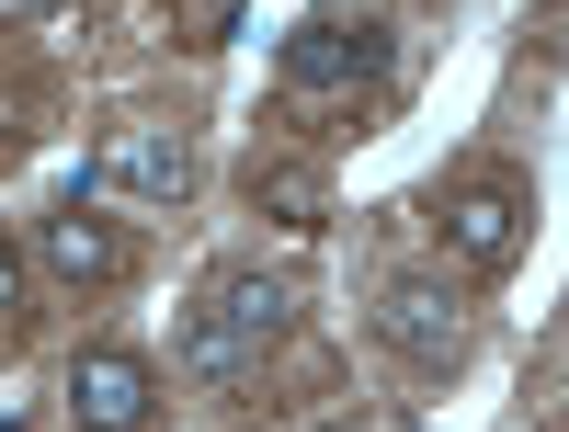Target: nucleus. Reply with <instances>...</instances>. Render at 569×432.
I'll return each instance as SVG.
<instances>
[{
  "instance_id": "3",
  "label": "nucleus",
  "mask_w": 569,
  "mask_h": 432,
  "mask_svg": "<svg viewBox=\"0 0 569 432\" xmlns=\"http://www.w3.org/2000/svg\"><path fill=\"white\" fill-rule=\"evenodd\" d=\"M376 342L410 353V364H456V353H467L456 284H445V273H388V284H376Z\"/></svg>"
},
{
  "instance_id": "2",
  "label": "nucleus",
  "mask_w": 569,
  "mask_h": 432,
  "mask_svg": "<svg viewBox=\"0 0 569 432\" xmlns=\"http://www.w3.org/2000/svg\"><path fill=\"white\" fill-rule=\"evenodd\" d=\"M376 69H388V34L353 23V12H319V23L284 34V91H297V103H342V91H365Z\"/></svg>"
},
{
  "instance_id": "9",
  "label": "nucleus",
  "mask_w": 569,
  "mask_h": 432,
  "mask_svg": "<svg viewBox=\"0 0 569 432\" xmlns=\"http://www.w3.org/2000/svg\"><path fill=\"white\" fill-rule=\"evenodd\" d=\"M12 297H23V262H12V251H0V319H12Z\"/></svg>"
},
{
  "instance_id": "1",
  "label": "nucleus",
  "mask_w": 569,
  "mask_h": 432,
  "mask_svg": "<svg viewBox=\"0 0 569 432\" xmlns=\"http://www.w3.org/2000/svg\"><path fill=\"white\" fill-rule=\"evenodd\" d=\"M284 319H297V284H284V273H217V284H206V308L182 319L171 364H182V375H206V388H251L262 353L284 342Z\"/></svg>"
},
{
  "instance_id": "5",
  "label": "nucleus",
  "mask_w": 569,
  "mask_h": 432,
  "mask_svg": "<svg viewBox=\"0 0 569 432\" xmlns=\"http://www.w3.org/2000/svg\"><path fill=\"white\" fill-rule=\"evenodd\" d=\"M69 410H80V432H149L160 421V375H149V353H80L69 364Z\"/></svg>"
},
{
  "instance_id": "4",
  "label": "nucleus",
  "mask_w": 569,
  "mask_h": 432,
  "mask_svg": "<svg viewBox=\"0 0 569 432\" xmlns=\"http://www.w3.org/2000/svg\"><path fill=\"white\" fill-rule=\"evenodd\" d=\"M91 182L126 194V205H182V194H194V137H182V125H114L103 160H91Z\"/></svg>"
},
{
  "instance_id": "10",
  "label": "nucleus",
  "mask_w": 569,
  "mask_h": 432,
  "mask_svg": "<svg viewBox=\"0 0 569 432\" xmlns=\"http://www.w3.org/2000/svg\"><path fill=\"white\" fill-rule=\"evenodd\" d=\"M330 432H353V421H330Z\"/></svg>"
},
{
  "instance_id": "8",
  "label": "nucleus",
  "mask_w": 569,
  "mask_h": 432,
  "mask_svg": "<svg viewBox=\"0 0 569 432\" xmlns=\"http://www.w3.org/2000/svg\"><path fill=\"white\" fill-rule=\"evenodd\" d=\"M251 194H262V205H273L284 228H319V205H330V194H319V171H262Z\"/></svg>"
},
{
  "instance_id": "6",
  "label": "nucleus",
  "mask_w": 569,
  "mask_h": 432,
  "mask_svg": "<svg viewBox=\"0 0 569 432\" xmlns=\"http://www.w3.org/2000/svg\"><path fill=\"white\" fill-rule=\"evenodd\" d=\"M445 251L467 273H512L525 262V194L512 182H456L445 194Z\"/></svg>"
},
{
  "instance_id": "7",
  "label": "nucleus",
  "mask_w": 569,
  "mask_h": 432,
  "mask_svg": "<svg viewBox=\"0 0 569 432\" xmlns=\"http://www.w3.org/2000/svg\"><path fill=\"white\" fill-rule=\"evenodd\" d=\"M34 251H46V273H58V284H126V239H114L103 217H80V205L46 217Z\"/></svg>"
}]
</instances>
